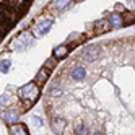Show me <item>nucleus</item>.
Masks as SVG:
<instances>
[{"mask_svg":"<svg viewBox=\"0 0 135 135\" xmlns=\"http://www.w3.org/2000/svg\"><path fill=\"white\" fill-rule=\"evenodd\" d=\"M10 135H30V132H28L25 124L16 122V124L10 125Z\"/></svg>","mask_w":135,"mask_h":135,"instance_id":"9","label":"nucleus"},{"mask_svg":"<svg viewBox=\"0 0 135 135\" xmlns=\"http://www.w3.org/2000/svg\"><path fill=\"white\" fill-rule=\"evenodd\" d=\"M8 94H3V96H0V108H5V106H8Z\"/></svg>","mask_w":135,"mask_h":135,"instance_id":"17","label":"nucleus"},{"mask_svg":"<svg viewBox=\"0 0 135 135\" xmlns=\"http://www.w3.org/2000/svg\"><path fill=\"white\" fill-rule=\"evenodd\" d=\"M39 86H37L34 81L33 83H28L25 86H21V88H18V98H20L23 101V106L25 108H31V106L37 101V98H39Z\"/></svg>","mask_w":135,"mask_h":135,"instance_id":"1","label":"nucleus"},{"mask_svg":"<svg viewBox=\"0 0 135 135\" xmlns=\"http://www.w3.org/2000/svg\"><path fill=\"white\" fill-rule=\"evenodd\" d=\"M109 21L108 18H103V20H98L94 25H93V30H94V34H103V33H108L109 31Z\"/></svg>","mask_w":135,"mask_h":135,"instance_id":"6","label":"nucleus"},{"mask_svg":"<svg viewBox=\"0 0 135 135\" xmlns=\"http://www.w3.org/2000/svg\"><path fill=\"white\" fill-rule=\"evenodd\" d=\"M49 75H51V72L47 70V69H42L36 73V78H34V83L37 85V86H42V85H46L47 83V80H49Z\"/></svg>","mask_w":135,"mask_h":135,"instance_id":"7","label":"nucleus"},{"mask_svg":"<svg viewBox=\"0 0 135 135\" xmlns=\"http://www.w3.org/2000/svg\"><path fill=\"white\" fill-rule=\"evenodd\" d=\"M78 2H80V0H78Z\"/></svg>","mask_w":135,"mask_h":135,"instance_id":"24","label":"nucleus"},{"mask_svg":"<svg viewBox=\"0 0 135 135\" xmlns=\"http://www.w3.org/2000/svg\"><path fill=\"white\" fill-rule=\"evenodd\" d=\"M10 67H12V60L10 59L0 60V72H2V73H7L8 70H10Z\"/></svg>","mask_w":135,"mask_h":135,"instance_id":"13","label":"nucleus"},{"mask_svg":"<svg viewBox=\"0 0 135 135\" xmlns=\"http://www.w3.org/2000/svg\"><path fill=\"white\" fill-rule=\"evenodd\" d=\"M62 93H64V90L60 88L59 85H54L52 86V90H51V96H52V98H57V96H60Z\"/></svg>","mask_w":135,"mask_h":135,"instance_id":"16","label":"nucleus"},{"mask_svg":"<svg viewBox=\"0 0 135 135\" xmlns=\"http://www.w3.org/2000/svg\"><path fill=\"white\" fill-rule=\"evenodd\" d=\"M2 18H3V16H2V10H0V23H2V21H3V20H2Z\"/></svg>","mask_w":135,"mask_h":135,"instance_id":"23","label":"nucleus"},{"mask_svg":"<svg viewBox=\"0 0 135 135\" xmlns=\"http://www.w3.org/2000/svg\"><path fill=\"white\" fill-rule=\"evenodd\" d=\"M52 130L57 133V135H64L65 129H67V120L64 117H54L52 119Z\"/></svg>","mask_w":135,"mask_h":135,"instance_id":"5","label":"nucleus"},{"mask_svg":"<svg viewBox=\"0 0 135 135\" xmlns=\"http://www.w3.org/2000/svg\"><path fill=\"white\" fill-rule=\"evenodd\" d=\"M69 54V47L67 46H57L54 49V59H64Z\"/></svg>","mask_w":135,"mask_h":135,"instance_id":"12","label":"nucleus"},{"mask_svg":"<svg viewBox=\"0 0 135 135\" xmlns=\"http://www.w3.org/2000/svg\"><path fill=\"white\" fill-rule=\"evenodd\" d=\"M93 135H106V133H104V132H99V130H98V132H93Z\"/></svg>","mask_w":135,"mask_h":135,"instance_id":"22","label":"nucleus"},{"mask_svg":"<svg viewBox=\"0 0 135 135\" xmlns=\"http://www.w3.org/2000/svg\"><path fill=\"white\" fill-rule=\"evenodd\" d=\"M31 122H33L34 125H37V127H39V125H42V119L39 117V115H33V117H31Z\"/></svg>","mask_w":135,"mask_h":135,"instance_id":"18","label":"nucleus"},{"mask_svg":"<svg viewBox=\"0 0 135 135\" xmlns=\"http://www.w3.org/2000/svg\"><path fill=\"white\" fill-rule=\"evenodd\" d=\"M55 65H57V59H54V57H52V59H47L46 60V64H44V69H47V70H54L55 69Z\"/></svg>","mask_w":135,"mask_h":135,"instance_id":"14","label":"nucleus"},{"mask_svg":"<svg viewBox=\"0 0 135 135\" xmlns=\"http://www.w3.org/2000/svg\"><path fill=\"white\" fill-rule=\"evenodd\" d=\"M78 37H80V34H78V33H76V34H72V36L69 37V41H73V39H78Z\"/></svg>","mask_w":135,"mask_h":135,"instance_id":"21","label":"nucleus"},{"mask_svg":"<svg viewBox=\"0 0 135 135\" xmlns=\"http://www.w3.org/2000/svg\"><path fill=\"white\" fill-rule=\"evenodd\" d=\"M101 55V49L98 46H86L85 51H83V59L88 60V62H93V60H98Z\"/></svg>","mask_w":135,"mask_h":135,"instance_id":"3","label":"nucleus"},{"mask_svg":"<svg viewBox=\"0 0 135 135\" xmlns=\"http://www.w3.org/2000/svg\"><path fill=\"white\" fill-rule=\"evenodd\" d=\"M108 21H109V26H111V28H122V26H124L122 15H120V13H117V12L112 13V15H109Z\"/></svg>","mask_w":135,"mask_h":135,"instance_id":"10","label":"nucleus"},{"mask_svg":"<svg viewBox=\"0 0 135 135\" xmlns=\"http://www.w3.org/2000/svg\"><path fill=\"white\" fill-rule=\"evenodd\" d=\"M115 10H117V13H119V12H124V10H125V8H124V5H120V3H117V5H115Z\"/></svg>","mask_w":135,"mask_h":135,"instance_id":"20","label":"nucleus"},{"mask_svg":"<svg viewBox=\"0 0 135 135\" xmlns=\"http://www.w3.org/2000/svg\"><path fill=\"white\" fill-rule=\"evenodd\" d=\"M73 130H75V135H90V127L86 124H83V122L75 124Z\"/></svg>","mask_w":135,"mask_h":135,"instance_id":"11","label":"nucleus"},{"mask_svg":"<svg viewBox=\"0 0 135 135\" xmlns=\"http://www.w3.org/2000/svg\"><path fill=\"white\" fill-rule=\"evenodd\" d=\"M52 25H54V20H52V18L41 20L39 23L36 25V28H34V34H36V36H44V34H47V33H49V30L52 28Z\"/></svg>","mask_w":135,"mask_h":135,"instance_id":"4","label":"nucleus"},{"mask_svg":"<svg viewBox=\"0 0 135 135\" xmlns=\"http://www.w3.org/2000/svg\"><path fill=\"white\" fill-rule=\"evenodd\" d=\"M0 117H2V120L10 127V125L18 122V119H20V112H18L16 109H13V108H8V109L0 112Z\"/></svg>","mask_w":135,"mask_h":135,"instance_id":"2","label":"nucleus"},{"mask_svg":"<svg viewBox=\"0 0 135 135\" xmlns=\"http://www.w3.org/2000/svg\"><path fill=\"white\" fill-rule=\"evenodd\" d=\"M122 20H124V25L132 23V21H133V13H132V15H130V13H129V15H125V18L122 16Z\"/></svg>","mask_w":135,"mask_h":135,"instance_id":"19","label":"nucleus"},{"mask_svg":"<svg viewBox=\"0 0 135 135\" xmlns=\"http://www.w3.org/2000/svg\"><path fill=\"white\" fill-rule=\"evenodd\" d=\"M72 0H55V7H57V10H64V8H67L70 5Z\"/></svg>","mask_w":135,"mask_h":135,"instance_id":"15","label":"nucleus"},{"mask_svg":"<svg viewBox=\"0 0 135 135\" xmlns=\"http://www.w3.org/2000/svg\"><path fill=\"white\" fill-rule=\"evenodd\" d=\"M70 76H72V80H75V81H81V80H85V76H86L85 67H81V65L73 67L72 72H70Z\"/></svg>","mask_w":135,"mask_h":135,"instance_id":"8","label":"nucleus"}]
</instances>
